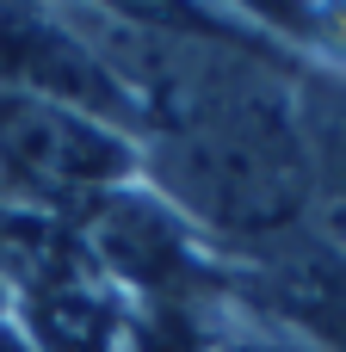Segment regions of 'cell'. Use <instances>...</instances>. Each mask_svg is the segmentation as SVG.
Returning a JSON list of instances; mask_svg holds the SVG:
<instances>
[{
	"instance_id": "obj_1",
	"label": "cell",
	"mask_w": 346,
	"mask_h": 352,
	"mask_svg": "<svg viewBox=\"0 0 346 352\" xmlns=\"http://www.w3.org/2000/svg\"><path fill=\"white\" fill-rule=\"evenodd\" d=\"M142 161L155 167L167 210H180L192 229L241 241L297 229L316 198L303 111L260 74H204L161 111Z\"/></svg>"
},
{
	"instance_id": "obj_2",
	"label": "cell",
	"mask_w": 346,
	"mask_h": 352,
	"mask_svg": "<svg viewBox=\"0 0 346 352\" xmlns=\"http://www.w3.org/2000/svg\"><path fill=\"white\" fill-rule=\"evenodd\" d=\"M136 167H142V148L124 130L74 105L0 87V173L19 192L43 204H93L99 192L130 186Z\"/></svg>"
},
{
	"instance_id": "obj_3",
	"label": "cell",
	"mask_w": 346,
	"mask_h": 352,
	"mask_svg": "<svg viewBox=\"0 0 346 352\" xmlns=\"http://www.w3.org/2000/svg\"><path fill=\"white\" fill-rule=\"evenodd\" d=\"M80 248L99 272L136 285L149 303H192V291H204L198 229L136 186L80 204Z\"/></svg>"
},
{
	"instance_id": "obj_4",
	"label": "cell",
	"mask_w": 346,
	"mask_h": 352,
	"mask_svg": "<svg viewBox=\"0 0 346 352\" xmlns=\"http://www.w3.org/2000/svg\"><path fill=\"white\" fill-rule=\"evenodd\" d=\"M0 68H6V87L56 99V105H74V111H87V118H99L111 130L142 111V99L118 80L111 56H99L93 43H80L62 25H19V19H6L0 25Z\"/></svg>"
},
{
	"instance_id": "obj_5",
	"label": "cell",
	"mask_w": 346,
	"mask_h": 352,
	"mask_svg": "<svg viewBox=\"0 0 346 352\" xmlns=\"http://www.w3.org/2000/svg\"><path fill=\"white\" fill-rule=\"evenodd\" d=\"M279 309L310 334L316 352H346V241L279 266Z\"/></svg>"
},
{
	"instance_id": "obj_6",
	"label": "cell",
	"mask_w": 346,
	"mask_h": 352,
	"mask_svg": "<svg viewBox=\"0 0 346 352\" xmlns=\"http://www.w3.org/2000/svg\"><path fill=\"white\" fill-rule=\"evenodd\" d=\"M260 352H316V346H285V340H279V346H260Z\"/></svg>"
},
{
	"instance_id": "obj_7",
	"label": "cell",
	"mask_w": 346,
	"mask_h": 352,
	"mask_svg": "<svg viewBox=\"0 0 346 352\" xmlns=\"http://www.w3.org/2000/svg\"><path fill=\"white\" fill-rule=\"evenodd\" d=\"M0 291H6V285H0Z\"/></svg>"
}]
</instances>
